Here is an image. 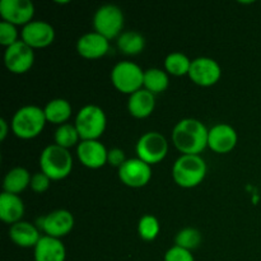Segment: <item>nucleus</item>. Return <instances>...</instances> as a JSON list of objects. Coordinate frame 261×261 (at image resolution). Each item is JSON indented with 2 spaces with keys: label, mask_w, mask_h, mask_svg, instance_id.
<instances>
[{
  "label": "nucleus",
  "mask_w": 261,
  "mask_h": 261,
  "mask_svg": "<svg viewBox=\"0 0 261 261\" xmlns=\"http://www.w3.org/2000/svg\"><path fill=\"white\" fill-rule=\"evenodd\" d=\"M208 133L205 125L196 119H184L172 130V142L182 154L200 155L208 147Z\"/></svg>",
  "instance_id": "f257e3e1"
},
{
  "label": "nucleus",
  "mask_w": 261,
  "mask_h": 261,
  "mask_svg": "<svg viewBox=\"0 0 261 261\" xmlns=\"http://www.w3.org/2000/svg\"><path fill=\"white\" fill-rule=\"evenodd\" d=\"M46 120L43 109L33 105L20 107L13 115L10 127L15 137L20 139H33L42 133Z\"/></svg>",
  "instance_id": "f03ea898"
},
{
  "label": "nucleus",
  "mask_w": 261,
  "mask_h": 261,
  "mask_svg": "<svg viewBox=\"0 0 261 261\" xmlns=\"http://www.w3.org/2000/svg\"><path fill=\"white\" fill-rule=\"evenodd\" d=\"M206 175V163L200 155L182 154L172 167V177L178 186L191 189L201 184Z\"/></svg>",
  "instance_id": "7ed1b4c3"
},
{
  "label": "nucleus",
  "mask_w": 261,
  "mask_h": 261,
  "mask_svg": "<svg viewBox=\"0 0 261 261\" xmlns=\"http://www.w3.org/2000/svg\"><path fill=\"white\" fill-rule=\"evenodd\" d=\"M40 167L41 172L47 175L53 181L63 180L73 170V157L69 149L50 144L41 153Z\"/></svg>",
  "instance_id": "20e7f679"
},
{
  "label": "nucleus",
  "mask_w": 261,
  "mask_h": 261,
  "mask_svg": "<svg viewBox=\"0 0 261 261\" xmlns=\"http://www.w3.org/2000/svg\"><path fill=\"white\" fill-rule=\"evenodd\" d=\"M74 125L82 140H98L106 130V114L99 106L87 105L79 110Z\"/></svg>",
  "instance_id": "39448f33"
},
{
  "label": "nucleus",
  "mask_w": 261,
  "mask_h": 261,
  "mask_svg": "<svg viewBox=\"0 0 261 261\" xmlns=\"http://www.w3.org/2000/svg\"><path fill=\"white\" fill-rule=\"evenodd\" d=\"M111 82L117 91L130 96L143 88L144 71L133 61H120L112 68Z\"/></svg>",
  "instance_id": "423d86ee"
},
{
  "label": "nucleus",
  "mask_w": 261,
  "mask_h": 261,
  "mask_svg": "<svg viewBox=\"0 0 261 261\" xmlns=\"http://www.w3.org/2000/svg\"><path fill=\"white\" fill-rule=\"evenodd\" d=\"M93 27L94 32L102 35L109 41L119 37L124 27L122 10L114 4L102 5L94 13Z\"/></svg>",
  "instance_id": "0eeeda50"
},
{
  "label": "nucleus",
  "mask_w": 261,
  "mask_h": 261,
  "mask_svg": "<svg viewBox=\"0 0 261 261\" xmlns=\"http://www.w3.org/2000/svg\"><path fill=\"white\" fill-rule=\"evenodd\" d=\"M138 158L148 165H155L165 160L168 153L167 139L158 132H148L139 138L137 143Z\"/></svg>",
  "instance_id": "6e6552de"
},
{
  "label": "nucleus",
  "mask_w": 261,
  "mask_h": 261,
  "mask_svg": "<svg viewBox=\"0 0 261 261\" xmlns=\"http://www.w3.org/2000/svg\"><path fill=\"white\" fill-rule=\"evenodd\" d=\"M35 63V53L22 40L5 48L4 64L8 70L13 74H24L32 68Z\"/></svg>",
  "instance_id": "1a4fd4ad"
},
{
  "label": "nucleus",
  "mask_w": 261,
  "mask_h": 261,
  "mask_svg": "<svg viewBox=\"0 0 261 261\" xmlns=\"http://www.w3.org/2000/svg\"><path fill=\"white\" fill-rule=\"evenodd\" d=\"M74 227L73 214L65 209H58L38 219L37 228L45 232V236L59 239L66 236Z\"/></svg>",
  "instance_id": "9d476101"
},
{
  "label": "nucleus",
  "mask_w": 261,
  "mask_h": 261,
  "mask_svg": "<svg viewBox=\"0 0 261 261\" xmlns=\"http://www.w3.org/2000/svg\"><path fill=\"white\" fill-rule=\"evenodd\" d=\"M119 178L129 188H143L152 178V167L140 158H129L119 168Z\"/></svg>",
  "instance_id": "9b49d317"
},
{
  "label": "nucleus",
  "mask_w": 261,
  "mask_h": 261,
  "mask_svg": "<svg viewBox=\"0 0 261 261\" xmlns=\"http://www.w3.org/2000/svg\"><path fill=\"white\" fill-rule=\"evenodd\" d=\"M222 69L212 58H196L191 61L189 76L200 87L214 86L221 79Z\"/></svg>",
  "instance_id": "f8f14e48"
},
{
  "label": "nucleus",
  "mask_w": 261,
  "mask_h": 261,
  "mask_svg": "<svg viewBox=\"0 0 261 261\" xmlns=\"http://www.w3.org/2000/svg\"><path fill=\"white\" fill-rule=\"evenodd\" d=\"M20 37L32 48H43L50 46L55 40V30L45 20H32L20 31Z\"/></svg>",
  "instance_id": "ddd939ff"
},
{
  "label": "nucleus",
  "mask_w": 261,
  "mask_h": 261,
  "mask_svg": "<svg viewBox=\"0 0 261 261\" xmlns=\"http://www.w3.org/2000/svg\"><path fill=\"white\" fill-rule=\"evenodd\" d=\"M0 15L3 20L14 25L28 24L35 15V5L31 0H2Z\"/></svg>",
  "instance_id": "4468645a"
},
{
  "label": "nucleus",
  "mask_w": 261,
  "mask_h": 261,
  "mask_svg": "<svg viewBox=\"0 0 261 261\" xmlns=\"http://www.w3.org/2000/svg\"><path fill=\"white\" fill-rule=\"evenodd\" d=\"M109 150L98 140H81L76 147V155L81 163L86 167L97 170L107 163Z\"/></svg>",
  "instance_id": "2eb2a0df"
},
{
  "label": "nucleus",
  "mask_w": 261,
  "mask_h": 261,
  "mask_svg": "<svg viewBox=\"0 0 261 261\" xmlns=\"http://www.w3.org/2000/svg\"><path fill=\"white\" fill-rule=\"evenodd\" d=\"M237 133L231 125L217 124L209 129L208 147L213 152L224 154L229 153L237 144Z\"/></svg>",
  "instance_id": "dca6fc26"
},
{
  "label": "nucleus",
  "mask_w": 261,
  "mask_h": 261,
  "mask_svg": "<svg viewBox=\"0 0 261 261\" xmlns=\"http://www.w3.org/2000/svg\"><path fill=\"white\" fill-rule=\"evenodd\" d=\"M110 50V41L97 32H88L76 41V51L84 59H99Z\"/></svg>",
  "instance_id": "f3484780"
},
{
  "label": "nucleus",
  "mask_w": 261,
  "mask_h": 261,
  "mask_svg": "<svg viewBox=\"0 0 261 261\" xmlns=\"http://www.w3.org/2000/svg\"><path fill=\"white\" fill-rule=\"evenodd\" d=\"M35 261H65L66 249L63 241L50 236H42L36 245Z\"/></svg>",
  "instance_id": "a211bd4d"
},
{
  "label": "nucleus",
  "mask_w": 261,
  "mask_h": 261,
  "mask_svg": "<svg viewBox=\"0 0 261 261\" xmlns=\"http://www.w3.org/2000/svg\"><path fill=\"white\" fill-rule=\"evenodd\" d=\"M40 231L35 224H31L28 222L20 221L18 223L12 224L9 229V239L14 242L17 246L24 247H33L35 249L36 245L41 240Z\"/></svg>",
  "instance_id": "6ab92c4d"
},
{
  "label": "nucleus",
  "mask_w": 261,
  "mask_h": 261,
  "mask_svg": "<svg viewBox=\"0 0 261 261\" xmlns=\"http://www.w3.org/2000/svg\"><path fill=\"white\" fill-rule=\"evenodd\" d=\"M154 94L144 88L130 94L129 101H127V110H129L130 115L137 119H145V117L150 116L152 112L154 111Z\"/></svg>",
  "instance_id": "aec40b11"
},
{
  "label": "nucleus",
  "mask_w": 261,
  "mask_h": 261,
  "mask_svg": "<svg viewBox=\"0 0 261 261\" xmlns=\"http://www.w3.org/2000/svg\"><path fill=\"white\" fill-rule=\"evenodd\" d=\"M23 214H24V204L19 195L3 191L0 195V218L2 221L9 224L18 223L22 219Z\"/></svg>",
  "instance_id": "412c9836"
},
{
  "label": "nucleus",
  "mask_w": 261,
  "mask_h": 261,
  "mask_svg": "<svg viewBox=\"0 0 261 261\" xmlns=\"http://www.w3.org/2000/svg\"><path fill=\"white\" fill-rule=\"evenodd\" d=\"M31 178L32 176L25 168L14 167L5 175L4 181H3V189L5 193L18 195L31 185Z\"/></svg>",
  "instance_id": "4be33fe9"
},
{
  "label": "nucleus",
  "mask_w": 261,
  "mask_h": 261,
  "mask_svg": "<svg viewBox=\"0 0 261 261\" xmlns=\"http://www.w3.org/2000/svg\"><path fill=\"white\" fill-rule=\"evenodd\" d=\"M45 111L46 120L48 122H53L55 125L66 124L69 117L71 116V105L69 101L64 98H55L51 99L43 109Z\"/></svg>",
  "instance_id": "5701e85b"
},
{
  "label": "nucleus",
  "mask_w": 261,
  "mask_h": 261,
  "mask_svg": "<svg viewBox=\"0 0 261 261\" xmlns=\"http://www.w3.org/2000/svg\"><path fill=\"white\" fill-rule=\"evenodd\" d=\"M117 47L126 55H138L145 47V38L137 31H126L117 37Z\"/></svg>",
  "instance_id": "b1692460"
},
{
  "label": "nucleus",
  "mask_w": 261,
  "mask_h": 261,
  "mask_svg": "<svg viewBox=\"0 0 261 261\" xmlns=\"http://www.w3.org/2000/svg\"><path fill=\"white\" fill-rule=\"evenodd\" d=\"M170 79L166 71L158 68H150L144 71V89L149 91L150 93L155 94L162 93L168 88Z\"/></svg>",
  "instance_id": "393cba45"
},
{
  "label": "nucleus",
  "mask_w": 261,
  "mask_h": 261,
  "mask_svg": "<svg viewBox=\"0 0 261 261\" xmlns=\"http://www.w3.org/2000/svg\"><path fill=\"white\" fill-rule=\"evenodd\" d=\"M191 61L185 54L182 53H171L167 55L165 60L166 71L175 76H182L188 74L190 70Z\"/></svg>",
  "instance_id": "a878e982"
},
{
  "label": "nucleus",
  "mask_w": 261,
  "mask_h": 261,
  "mask_svg": "<svg viewBox=\"0 0 261 261\" xmlns=\"http://www.w3.org/2000/svg\"><path fill=\"white\" fill-rule=\"evenodd\" d=\"M55 144L59 145L61 148H65V149H69V148L74 147V145L79 144V140L81 137H79V133L76 130L75 125L71 124H63L56 129L55 132ZM78 147V145H76Z\"/></svg>",
  "instance_id": "bb28decb"
},
{
  "label": "nucleus",
  "mask_w": 261,
  "mask_h": 261,
  "mask_svg": "<svg viewBox=\"0 0 261 261\" xmlns=\"http://www.w3.org/2000/svg\"><path fill=\"white\" fill-rule=\"evenodd\" d=\"M201 237L200 231H198L196 228H184L176 234L175 237V246L182 247V249L189 250V251H193V250L198 249L199 245L201 244Z\"/></svg>",
  "instance_id": "cd10ccee"
},
{
  "label": "nucleus",
  "mask_w": 261,
  "mask_h": 261,
  "mask_svg": "<svg viewBox=\"0 0 261 261\" xmlns=\"http://www.w3.org/2000/svg\"><path fill=\"white\" fill-rule=\"evenodd\" d=\"M161 227L160 222L152 214H145L140 218L139 223H138V233H139L140 239L144 241H153L157 239L160 234Z\"/></svg>",
  "instance_id": "c85d7f7f"
},
{
  "label": "nucleus",
  "mask_w": 261,
  "mask_h": 261,
  "mask_svg": "<svg viewBox=\"0 0 261 261\" xmlns=\"http://www.w3.org/2000/svg\"><path fill=\"white\" fill-rule=\"evenodd\" d=\"M18 40V31L17 27L12 23H8L2 20L0 23V43L5 47H9L10 45L15 43Z\"/></svg>",
  "instance_id": "c756f323"
},
{
  "label": "nucleus",
  "mask_w": 261,
  "mask_h": 261,
  "mask_svg": "<svg viewBox=\"0 0 261 261\" xmlns=\"http://www.w3.org/2000/svg\"><path fill=\"white\" fill-rule=\"evenodd\" d=\"M165 261H195V259L189 250L178 246H172L165 254Z\"/></svg>",
  "instance_id": "7c9ffc66"
},
{
  "label": "nucleus",
  "mask_w": 261,
  "mask_h": 261,
  "mask_svg": "<svg viewBox=\"0 0 261 261\" xmlns=\"http://www.w3.org/2000/svg\"><path fill=\"white\" fill-rule=\"evenodd\" d=\"M51 181L53 180H51V178L48 177L47 175H45L43 172H36L35 175H32L30 186L35 193L42 194L48 190Z\"/></svg>",
  "instance_id": "2f4dec72"
},
{
  "label": "nucleus",
  "mask_w": 261,
  "mask_h": 261,
  "mask_svg": "<svg viewBox=\"0 0 261 261\" xmlns=\"http://www.w3.org/2000/svg\"><path fill=\"white\" fill-rule=\"evenodd\" d=\"M126 161V157H125V152L120 148H112V149L109 150V154H107V163L111 165L112 167L120 168Z\"/></svg>",
  "instance_id": "473e14b6"
},
{
  "label": "nucleus",
  "mask_w": 261,
  "mask_h": 261,
  "mask_svg": "<svg viewBox=\"0 0 261 261\" xmlns=\"http://www.w3.org/2000/svg\"><path fill=\"white\" fill-rule=\"evenodd\" d=\"M8 132H9V125H8L7 120L0 119V140H5Z\"/></svg>",
  "instance_id": "72a5a7b5"
}]
</instances>
